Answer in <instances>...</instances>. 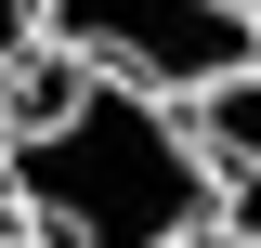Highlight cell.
<instances>
[{
	"instance_id": "obj_1",
	"label": "cell",
	"mask_w": 261,
	"mask_h": 248,
	"mask_svg": "<svg viewBox=\"0 0 261 248\" xmlns=\"http://www.w3.org/2000/svg\"><path fill=\"white\" fill-rule=\"evenodd\" d=\"M0 209L39 248H209L222 235L183 105L79 79L65 53L0 65Z\"/></svg>"
},
{
	"instance_id": "obj_2",
	"label": "cell",
	"mask_w": 261,
	"mask_h": 248,
	"mask_svg": "<svg viewBox=\"0 0 261 248\" xmlns=\"http://www.w3.org/2000/svg\"><path fill=\"white\" fill-rule=\"evenodd\" d=\"M39 53H65L79 79L196 105L222 79H261V27L235 0H39Z\"/></svg>"
},
{
	"instance_id": "obj_3",
	"label": "cell",
	"mask_w": 261,
	"mask_h": 248,
	"mask_svg": "<svg viewBox=\"0 0 261 248\" xmlns=\"http://www.w3.org/2000/svg\"><path fill=\"white\" fill-rule=\"evenodd\" d=\"M183 131H196V157H209V196H222V248H261V79L196 92Z\"/></svg>"
},
{
	"instance_id": "obj_4",
	"label": "cell",
	"mask_w": 261,
	"mask_h": 248,
	"mask_svg": "<svg viewBox=\"0 0 261 248\" xmlns=\"http://www.w3.org/2000/svg\"><path fill=\"white\" fill-rule=\"evenodd\" d=\"M13 53H39V0H0V65Z\"/></svg>"
},
{
	"instance_id": "obj_5",
	"label": "cell",
	"mask_w": 261,
	"mask_h": 248,
	"mask_svg": "<svg viewBox=\"0 0 261 248\" xmlns=\"http://www.w3.org/2000/svg\"><path fill=\"white\" fill-rule=\"evenodd\" d=\"M0 248H39V235H27V222H13V209H0Z\"/></svg>"
},
{
	"instance_id": "obj_6",
	"label": "cell",
	"mask_w": 261,
	"mask_h": 248,
	"mask_svg": "<svg viewBox=\"0 0 261 248\" xmlns=\"http://www.w3.org/2000/svg\"><path fill=\"white\" fill-rule=\"evenodd\" d=\"M235 13H248V27H261V0H235Z\"/></svg>"
},
{
	"instance_id": "obj_7",
	"label": "cell",
	"mask_w": 261,
	"mask_h": 248,
	"mask_svg": "<svg viewBox=\"0 0 261 248\" xmlns=\"http://www.w3.org/2000/svg\"><path fill=\"white\" fill-rule=\"evenodd\" d=\"M209 248H222V235H209Z\"/></svg>"
}]
</instances>
